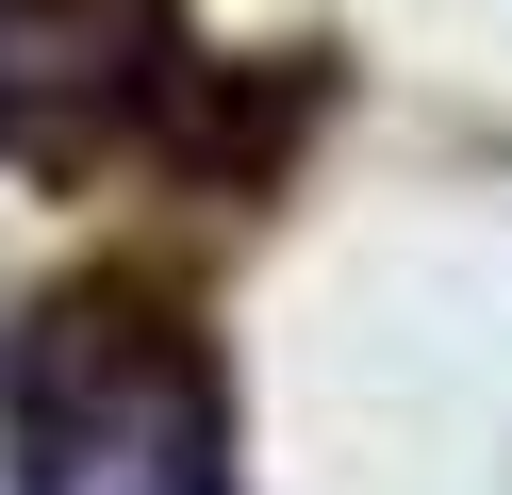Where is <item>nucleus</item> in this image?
I'll return each mask as SVG.
<instances>
[{"label":"nucleus","mask_w":512,"mask_h":495,"mask_svg":"<svg viewBox=\"0 0 512 495\" xmlns=\"http://www.w3.org/2000/svg\"><path fill=\"white\" fill-rule=\"evenodd\" d=\"M0 479L17 495H248L232 363L133 264H83L0 330Z\"/></svg>","instance_id":"nucleus-1"},{"label":"nucleus","mask_w":512,"mask_h":495,"mask_svg":"<svg viewBox=\"0 0 512 495\" xmlns=\"http://www.w3.org/2000/svg\"><path fill=\"white\" fill-rule=\"evenodd\" d=\"M116 149L166 165H265V99L166 17V0H0V165L83 182Z\"/></svg>","instance_id":"nucleus-2"}]
</instances>
